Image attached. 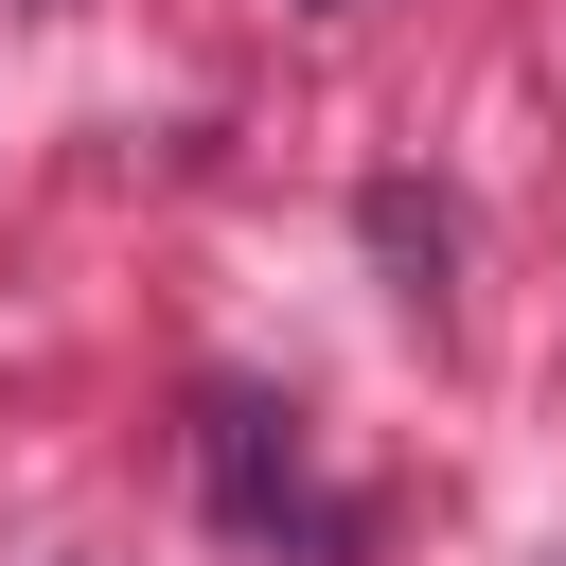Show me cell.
Here are the masks:
<instances>
[{
    "label": "cell",
    "mask_w": 566,
    "mask_h": 566,
    "mask_svg": "<svg viewBox=\"0 0 566 566\" xmlns=\"http://www.w3.org/2000/svg\"><path fill=\"white\" fill-rule=\"evenodd\" d=\"M212 495H230V531H318V548H336V513L301 495L283 407H248V389H212Z\"/></svg>",
    "instance_id": "obj_1"
}]
</instances>
